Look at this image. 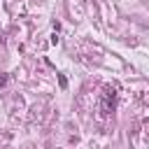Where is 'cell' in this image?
I'll list each match as a JSON object with an SVG mask.
<instances>
[{
	"instance_id": "obj_1",
	"label": "cell",
	"mask_w": 149,
	"mask_h": 149,
	"mask_svg": "<svg viewBox=\"0 0 149 149\" xmlns=\"http://www.w3.org/2000/svg\"><path fill=\"white\" fill-rule=\"evenodd\" d=\"M114 100H116V88L114 86H105L102 98H100V114L102 116H109L114 112Z\"/></svg>"
},
{
	"instance_id": "obj_2",
	"label": "cell",
	"mask_w": 149,
	"mask_h": 149,
	"mask_svg": "<svg viewBox=\"0 0 149 149\" xmlns=\"http://www.w3.org/2000/svg\"><path fill=\"white\" fill-rule=\"evenodd\" d=\"M58 84H61V88L68 86V79H65V74H61V72H58Z\"/></svg>"
},
{
	"instance_id": "obj_3",
	"label": "cell",
	"mask_w": 149,
	"mask_h": 149,
	"mask_svg": "<svg viewBox=\"0 0 149 149\" xmlns=\"http://www.w3.org/2000/svg\"><path fill=\"white\" fill-rule=\"evenodd\" d=\"M7 81H9V77H7V74H2V77H0V86H5Z\"/></svg>"
}]
</instances>
